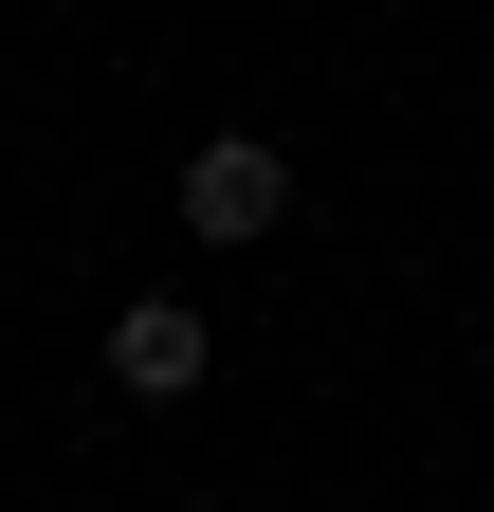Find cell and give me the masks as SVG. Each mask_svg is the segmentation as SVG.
Here are the masks:
<instances>
[{"label":"cell","instance_id":"1","mask_svg":"<svg viewBox=\"0 0 494 512\" xmlns=\"http://www.w3.org/2000/svg\"><path fill=\"white\" fill-rule=\"evenodd\" d=\"M293 220V147H275V128H202V147H183V238H275Z\"/></svg>","mask_w":494,"mask_h":512},{"label":"cell","instance_id":"2","mask_svg":"<svg viewBox=\"0 0 494 512\" xmlns=\"http://www.w3.org/2000/svg\"><path fill=\"white\" fill-rule=\"evenodd\" d=\"M202 384H220V330L183 293H129V311H110V403H202Z\"/></svg>","mask_w":494,"mask_h":512},{"label":"cell","instance_id":"3","mask_svg":"<svg viewBox=\"0 0 494 512\" xmlns=\"http://www.w3.org/2000/svg\"><path fill=\"white\" fill-rule=\"evenodd\" d=\"M183 512H220V494H183Z\"/></svg>","mask_w":494,"mask_h":512}]
</instances>
